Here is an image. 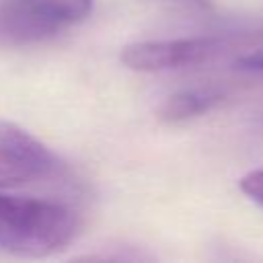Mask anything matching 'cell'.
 Instances as JSON below:
<instances>
[{
    "label": "cell",
    "mask_w": 263,
    "mask_h": 263,
    "mask_svg": "<svg viewBox=\"0 0 263 263\" xmlns=\"http://www.w3.org/2000/svg\"><path fill=\"white\" fill-rule=\"evenodd\" d=\"M240 66L253 72H263V47L240 58Z\"/></svg>",
    "instance_id": "ba28073f"
},
{
    "label": "cell",
    "mask_w": 263,
    "mask_h": 263,
    "mask_svg": "<svg viewBox=\"0 0 263 263\" xmlns=\"http://www.w3.org/2000/svg\"><path fill=\"white\" fill-rule=\"evenodd\" d=\"M0 146L29 164L37 173V177H49L60 171L58 156L35 136L12 121H0Z\"/></svg>",
    "instance_id": "277c9868"
},
{
    "label": "cell",
    "mask_w": 263,
    "mask_h": 263,
    "mask_svg": "<svg viewBox=\"0 0 263 263\" xmlns=\"http://www.w3.org/2000/svg\"><path fill=\"white\" fill-rule=\"evenodd\" d=\"M240 189L245 195H249L255 203H259L263 208V168L259 171H251L249 175H245L240 179Z\"/></svg>",
    "instance_id": "52a82bcc"
},
{
    "label": "cell",
    "mask_w": 263,
    "mask_h": 263,
    "mask_svg": "<svg viewBox=\"0 0 263 263\" xmlns=\"http://www.w3.org/2000/svg\"><path fill=\"white\" fill-rule=\"evenodd\" d=\"M33 179H37V173L0 146V187L21 185Z\"/></svg>",
    "instance_id": "8992f818"
},
{
    "label": "cell",
    "mask_w": 263,
    "mask_h": 263,
    "mask_svg": "<svg viewBox=\"0 0 263 263\" xmlns=\"http://www.w3.org/2000/svg\"><path fill=\"white\" fill-rule=\"evenodd\" d=\"M92 12V0H0V47L47 41Z\"/></svg>",
    "instance_id": "7a4b0ae2"
},
{
    "label": "cell",
    "mask_w": 263,
    "mask_h": 263,
    "mask_svg": "<svg viewBox=\"0 0 263 263\" xmlns=\"http://www.w3.org/2000/svg\"><path fill=\"white\" fill-rule=\"evenodd\" d=\"M230 47L232 39L222 35L138 41L123 47L121 62L136 72H168L214 62Z\"/></svg>",
    "instance_id": "3957f363"
},
{
    "label": "cell",
    "mask_w": 263,
    "mask_h": 263,
    "mask_svg": "<svg viewBox=\"0 0 263 263\" xmlns=\"http://www.w3.org/2000/svg\"><path fill=\"white\" fill-rule=\"evenodd\" d=\"M222 99H224V92L220 88H214V86L185 88V90L168 97L162 103L158 115L162 121H168V123L185 121V119H191V117H197V115L212 111L218 103H222Z\"/></svg>",
    "instance_id": "5b68a950"
},
{
    "label": "cell",
    "mask_w": 263,
    "mask_h": 263,
    "mask_svg": "<svg viewBox=\"0 0 263 263\" xmlns=\"http://www.w3.org/2000/svg\"><path fill=\"white\" fill-rule=\"evenodd\" d=\"M78 228V214L66 203L0 193V251L45 257L66 249Z\"/></svg>",
    "instance_id": "6da1fadb"
}]
</instances>
